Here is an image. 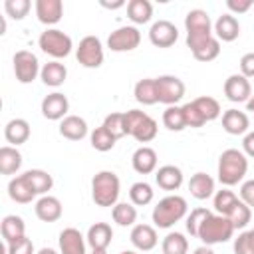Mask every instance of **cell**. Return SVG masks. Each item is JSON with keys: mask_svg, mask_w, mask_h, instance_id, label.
<instances>
[{"mask_svg": "<svg viewBox=\"0 0 254 254\" xmlns=\"http://www.w3.org/2000/svg\"><path fill=\"white\" fill-rule=\"evenodd\" d=\"M185 30H187V46L192 54L214 38L210 16L200 8H194L185 16Z\"/></svg>", "mask_w": 254, "mask_h": 254, "instance_id": "cell-1", "label": "cell"}, {"mask_svg": "<svg viewBox=\"0 0 254 254\" xmlns=\"http://www.w3.org/2000/svg\"><path fill=\"white\" fill-rule=\"evenodd\" d=\"M246 171H248V159H246V155L242 151H238V149H226V151L220 153V157H218V169H216V175H218L220 185H224V187L238 185L246 177Z\"/></svg>", "mask_w": 254, "mask_h": 254, "instance_id": "cell-2", "label": "cell"}, {"mask_svg": "<svg viewBox=\"0 0 254 254\" xmlns=\"http://www.w3.org/2000/svg\"><path fill=\"white\" fill-rule=\"evenodd\" d=\"M119 190H121V183L119 177L113 171H99L93 175L91 179V198L97 206L107 208V206H115L117 198H119Z\"/></svg>", "mask_w": 254, "mask_h": 254, "instance_id": "cell-3", "label": "cell"}, {"mask_svg": "<svg viewBox=\"0 0 254 254\" xmlns=\"http://www.w3.org/2000/svg\"><path fill=\"white\" fill-rule=\"evenodd\" d=\"M234 234V226L230 222V218L222 216V214H214L208 212V216L200 222L196 238L204 244V246H214V244H222L228 242Z\"/></svg>", "mask_w": 254, "mask_h": 254, "instance_id": "cell-4", "label": "cell"}, {"mask_svg": "<svg viewBox=\"0 0 254 254\" xmlns=\"http://www.w3.org/2000/svg\"><path fill=\"white\" fill-rule=\"evenodd\" d=\"M187 210H189V204L183 196L169 194L155 204L151 216H153V222L157 228H171L187 216Z\"/></svg>", "mask_w": 254, "mask_h": 254, "instance_id": "cell-5", "label": "cell"}, {"mask_svg": "<svg viewBox=\"0 0 254 254\" xmlns=\"http://www.w3.org/2000/svg\"><path fill=\"white\" fill-rule=\"evenodd\" d=\"M125 131L139 143H149L157 137L159 127H157V121L151 115H147L145 111L129 109V111H125Z\"/></svg>", "mask_w": 254, "mask_h": 254, "instance_id": "cell-6", "label": "cell"}, {"mask_svg": "<svg viewBox=\"0 0 254 254\" xmlns=\"http://www.w3.org/2000/svg\"><path fill=\"white\" fill-rule=\"evenodd\" d=\"M38 46L44 54H48L60 62L62 58H67L71 54L73 42L65 32H62L58 28H46L38 38Z\"/></svg>", "mask_w": 254, "mask_h": 254, "instance_id": "cell-7", "label": "cell"}, {"mask_svg": "<svg viewBox=\"0 0 254 254\" xmlns=\"http://www.w3.org/2000/svg\"><path fill=\"white\" fill-rule=\"evenodd\" d=\"M75 58L77 62L87 67V69H95L103 64V44L97 36H85L79 40V46L75 48Z\"/></svg>", "mask_w": 254, "mask_h": 254, "instance_id": "cell-8", "label": "cell"}, {"mask_svg": "<svg viewBox=\"0 0 254 254\" xmlns=\"http://www.w3.org/2000/svg\"><path fill=\"white\" fill-rule=\"evenodd\" d=\"M12 64H14V75L20 83H32L42 71L38 56L32 54L30 50H18L12 58Z\"/></svg>", "mask_w": 254, "mask_h": 254, "instance_id": "cell-9", "label": "cell"}, {"mask_svg": "<svg viewBox=\"0 0 254 254\" xmlns=\"http://www.w3.org/2000/svg\"><path fill=\"white\" fill-rule=\"evenodd\" d=\"M155 83H157L159 103H165L167 107L177 105L183 99L185 89H187L183 79L177 75H159V77H155Z\"/></svg>", "mask_w": 254, "mask_h": 254, "instance_id": "cell-10", "label": "cell"}, {"mask_svg": "<svg viewBox=\"0 0 254 254\" xmlns=\"http://www.w3.org/2000/svg\"><path fill=\"white\" fill-rule=\"evenodd\" d=\"M141 44V32L137 26H121L113 30L107 38V48L111 52H133Z\"/></svg>", "mask_w": 254, "mask_h": 254, "instance_id": "cell-11", "label": "cell"}, {"mask_svg": "<svg viewBox=\"0 0 254 254\" xmlns=\"http://www.w3.org/2000/svg\"><path fill=\"white\" fill-rule=\"evenodd\" d=\"M224 95L232 103H246L252 97V85L242 73H232L224 81Z\"/></svg>", "mask_w": 254, "mask_h": 254, "instance_id": "cell-12", "label": "cell"}, {"mask_svg": "<svg viewBox=\"0 0 254 254\" xmlns=\"http://www.w3.org/2000/svg\"><path fill=\"white\" fill-rule=\"evenodd\" d=\"M179 40V30L169 20H157L149 28V42L155 48H171Z\"/></svg>", "mask_w": 254, "mask_h": 254, "instance_id": "cell-13", "label": "cell"}, {"mask_svg": "<svg viewBox=\"0 0 254 254\" xmlns=\"http://www.w3.org/2000/svg\"><path fill=\"white\" fill-rule=\"evenodd\" d=\"M67 111H69V101L60 91L48 93L42 99V115L50 121H62L64 117H67Z\"/></svg>", "mask_w": 254, "mask_h": 254, "instance_id": "cell-14", "label": "cell"}, {"mask_svg": "<svg viewBox=\"0 0 254 254\" xmlns=\"http://www.w3.org/2000/svg\"><path fill=\"white\" fill-rule=\"evenodd\" d=\"M60 254H87L85 246H87V240L85 236L73 228V226H67L60 232Z\"/></svg>", "mask_w": 254, "mask_h": 254, "instance_id": "cell-15", "label": "cell"}, {"mask_svg": "<svg viewBox=\"0 0 254 254\" xmlns=\"http://www.w3.org/2000/svg\"><path fill=\"white\" fill-rule=\"evenodd\" d=\"M36 216L42 220V222H56L62 218L64 214V206L60 202L58 196H52V194H44L36 200Z\"/></svg>", "mask_w": 254, "mask_h": 254, "instance_id": "cell-16", "label": "cell"}, {"mask_svg": "<svg viewBox=\"0 0 254 254\" xmlns=\"http://www.w3.org/2000/svg\"><path fill=\"white\" fill-rule=\"evenodd\" d=\"M129 238H131V244L137 250H141V252H149V250H153L159 244L157 230L151 224H135L131 228Z\"/></svg>", "mask_w": 254, "mask_h": 254, "instance_id": "cell-17", "label": "cell"}, {"mask_svg": "<svg viewBox=\"0 0 254 254\" xmlns=\"http://www.w3.org/2000/svg\"><path fill=\"white\" fill-rule=\"evenodd\" d=\"M85 240L91 250H107L113 240V228L107 222H95L87 228Z\"/></svg>", "mask_w": 254, "mask_h": 254, "instance_id": "cell-18", "label": "cell"}, {"mask_svg": "<svg viewBox=\"0 0 254 254\" xmlns=\"http://www.w3.org/2000/svg\"><path fill=\"white\" fill-rule=\"evenodd\" d=\"M212 32L218 42H234L240 36V24L232 14H220L212 24Z\"/></svg>", "mask_w": 254, "mask_h": 254, "instance_id": "cell-19", "label": "cell"}, {"mask_svg": "<svg viewBox=\"0 0 254 254\" xmlns=\"http://www.w3.org/2000/svg\"><path fill=\"white\" fill-rule=\"evenodd\" d=\"M89 133V127H87V121L79 115H67L60 121V135L64 139H69V141H81L83 137H87Z\"/></svg>", "mask_w": 254, "mask_h": 254, "instance_id": "cell-20", "label": "cell"}, {"mask_svg": "<svg viewBox=\"0 0 254 254\" xmlns=\"http://www.w3.org/2000/svg\"><path fill=\"white\" fill-rule=\"evenodd\" d=\"M185 181V175L175 165H163L155 171V183L163 190H179Z\"/></svg>", "mask_w": 254, "mask_h": 254, "instance_id": "cell-21", "label": "cell"}, {"mask_svg": "<svg viewBox=\"0 0 254 254\" xmlns=\"http://www.w3.org/2000/svg\"><path fill=\"white\" fill-rule=\"evenodd\" d=\"M36 16L42 24L54 26L64 16V2L62 0H36Z\"/></svg>", "mask_w": 254, "mask_h": 254, "instance_id": "cell-22", "label": "cell"}, {"mask_svg": "<svg viewBox=\"0 0 254 254\" xmlns=\"http://www.w3.org/2000/svg\"><path fill=\"white\" fill-rule=\"evenodd\" d=\"M250 127V119L244 111L238 109H226L222 113V129L228 135H246Z\"/></svg>", "mask_w": 254, "mask_h": 254, "instance_id": "cell-23", "label": "cell"}, {"mask_svg": "<svg viewBox=\"0 0 254 254\" xmlns=\"http://www.w3.org/2000/svg\"><path fill=\"white\" fill-rule=\"evenodd\" d=\"M131 165H133L135 173H139V175H151V173H155L157 171V151L151 149V147H147V145L139 147L133 153V157H131Z\"/></svg>", "mask_w": 254, "mask_h": 254, "instance_id": "cell-24", "label": "cell"}, {"mask_svg": "<svg viewBox=\"0 0 254 254\" xmlns=\"http://www.w3.org/2000/svg\"><path fill=\"white\" fill-rule=\"evenodd\" d=\"M8 196L14 202H18V204H28V202L34 200L36 192L30 187V183H28V179H26L24 173L18 175V177H14V179H10V183H8Z\"/></svg>", "mask_w": 254, "mask_h": 254, "instance_id": "cell-25", "label": "cell"}, {"mask_svg": "<svg viewBox=\"0 0 254 254\" xmlns=\"http://www.w3.org/2000/svg\"><path fill=\"white\" fill-rule=\"evenodd\" d=\"M4 137L12 147H18V145L26 143L30 139V123L22 117L10 119L4 127Z\"/></svg>", "mask_w": 254, "mask_h": 254, "instance_id": "cell-26", "label": "cell"}, {"mask_svg": "<svg viewBox=\"0 0 254 254\" xmlns=\"http://www.w3.org/2000/svg\"><path fill=\"white\" fill-rule=\"evenodd\" d=\"M67 77V67L58 62V60H52L48 64L42 65V71H40V79L44 81V85L48 87H60Z\"/></svg>", "mask_w": 254, "mask_h": 254, "instance_id": "cell-27", "label": "cell"}, {"mask_svg": "<svg viewBox=\"0 0 254 254\" xmlns=\"http://www.w3.org/2000/svg\"><path fill=\"white\" fill-rule=\"evenodd\" d=\"M189 190L196 200H204L214 194V179L206 173H194L189 181Z\"/></svg>", "mask_w": 254, "mask_h": 254, "instance_id": "cell-28", "label": "cell"}, {"mask_svg": "<svg viewBox=\"0 0 254 254\" xmlns=\"http://www.w3.org/2000/svg\"><path fill=\"white\" fill-rule=\"evenodd\" d=\"M0 230H2V238H4L6 244H12V242H16V240L26 236V224L16 214L4 216L2 222H0Z\"/></svg>", "mask_w": 254, "mask_h": 254, "instance_id": "cell-29", "label": "cell"}, {"mask_svg": "<svg viewBox=\"0 0 254 254\" xmlns=\"http://www.w3.org/2000/svg\"><path fill=\"white\" fill-rule=\"evenodd\" d=\"M133 95L141 105H155L159 103V95H157V83L155 77H143L135 83L133 87Z\"/></svg>", "mask_w": 254, "mask_h": 254, "instance_id": "cell-30", "label": "cell"}, {"mask_svg": "<svg viewBox=\"0 0 254 254\" xmlns=\"http://www.w3.org/2000/svg\"><path fill=\"white\" fill-rule=\"evenodd\" d=\"M20 167H22V153L12 145H4L0 149V173L14 175L20 171Z\"/></svg>", "mask_w": 254, "mask_h": 254, "instance_id": "cell-31", "label": "cell"}, {"mask_svg": "<svg viewBox=\"0 0 254 254\" xmlns=\"http://www.w3.org/2000/svg\"><path fill=\"white\" fill-rule=\"evenodd\" d=\"M24 175H26L30 187L34 189L36 196H38V194H42V196L48 194V190H52V187H54V179H52V175H50L48 171H42V169H30V171H26Z\"/></svg>", "mask_w": 254, "mask_h": 254, "instance_id": "cell-32", "label": "cell"}, {"mask_svg": "<svg viewBox=\"0 0 254 254\" xmlns=\"http://www.w3.org/2000/svg\"><path fill=\"white\" fill-rule=\"evenodd\" d=\"M153 16V4L149 0H131L127 2V18L133 24H147Z\"/></svg>", "mask_w": 254, "mask_h": 254, "instance_id": "cell-33", "label": "cell"}, {"mask_svg": "<svg viewBox=\"0 0 254 254\" xmlns=\"http://www.w3.org/2000/svg\"><path fill=\"white\" fill-rule=\"evenodd\" d=\"M111 216H113V222H117L119 226H135L137 208L133 202H117L111 208Z\"/></svg>", "mask_w": 254, "mask_h": 254, "instance_id": "cell-34", "label": "cell"}, {"mask_svg": "<svg viewBox=\"0 0 254 254\" xmlns=\"http://www.w3.org/2000/svg\"><path fill=\"white\" fill-rule=\"evenodd\" d=\"M238 202H240V198L232 190H228V189H222V190L214 192V210H216V214L228 216L236 208Z\"/></svg>", "mask_w": 254, "mask_h": 254, "instance_id": "cell-35", "label": "cell"}, {"mask_svg": "<svg viewBox=\"0 0 254 254\" xmlns=\"http://www.w3.org/2000/svg\"><path fill=\"white\" fill-rule=\"evenodd\" d=\"M163 254H187L189 252V240L181 232H169L161 242Z\"/></svg>", "mask_w": 254, "mask_h": 254, "instance_id": "cell-36", "label": "cell"}, {"mask_svg": "<svg viewBox=\"0 0 254 254\" xmlns=\"http://www.w3.org/2000/svg\"><path fill=\"white\" fill-rule=\"evenodd\" d=\"M192 103L196 105V109L200 111V115L204 117L206 123L218 119L220 113H222V111H220V103H218L214 97H210V95H200V97L192 99Z\"/></svg>", "mask_w": 254, "mask_h": 254, "instance_id": "cell-37", "label": "cell"}, {"mask_svg": "<svg viewBox=\"0 0 254 254\" xmlns=\"http://www.w3.org/2000/svg\"><path fill=\"white\" fill-rule=\"evenodd\" d=\"M155 196V190L149 183L145 181H139V183H133L131 189H129V198L135 206H147Z\"/></svg>", "mask_w": 254, "mask_h": 254, "instance_id": "cell-38", "label": "cell"}, {"mask_svg": "<svg viewBox=\"0 0 254 254\" xmlns=\"http://www.w3.org/2000/svg\"><path fill=\"white\" fill-rule=\"evenodd\" d=\"M163 125L169 131H183L187 129V121H185V113H183V105H169L163 111Z\"/></svg>", "mask_w": 254, "mask_h": 254, "instance_id": "cell-39", "label": "cell"}, {"mask_svg": "<svg viewBox=\"0 0 254 254\" xmlns=\"http://www.w3.org/2000/svg\"><path fill=\"white\" fill-rule=\"evenodd\" d=\"M89 141H91V147H93L95 151H99V153L111 151V149L115 147V143H117V139H115L103 125H101V127H95V129L91 131Z\"/></svg>", "mask_w": 254, "mask_h": 254, "instance_id": "cell-40", "label": "cell"}, {"mask_svg": "<svg viewBox=\"0 0 254 254\" xmlns=\"http://www.w3.org/2000/svg\"><path fill=\"white\" fill-rule=\"evenodd\" d=\"M103 127H105L115 139L125 137V135H127V131H125V113L113 111V113L105 115V119H103Z\"/></svg>", "mask_w": 254, "mask_h": 254, "instance_id": "cell-41", "label": "cell"}, {"mask_svg": "<svg viewBox=\"0 0 254 254\" xmlns=\"http://www.w3.org/2000/svg\"><path fill=\"white\" fill-rule=\"evenodd\" d=\"M226 218H230L234 230H240V228H246V226H248V222H250V218H252V210H250L248 204H244V202L240 200V202L236 204V208H234Z\"/></svg>", "mask_w": 254, "mask_h": 254, "instance_id": "cell-42", "label": "cell"}, {"mask_svg": "<svg viewBox=\"0 0 254 254\" xmlns=\"http://www.w3.org/2000/svg\"><path fill=\"white\" fill-rule=\"evenodd\" d=\"M30 8H32L30 0H6L4 2V12L14 20H24Z\"/></svg>", "mask_w": 254, "mask_h": 254, "instance_id": "cell-43", "label": "cell"}, {"mask_svg": "<svg viewBox=\"0 0 254 254\" xmlns=\"http://www.w3.org/2000/svg\"><path fill=\"white\" fill-rule=\"evenodd\" d=\"M234 254H254V228L244 230L234 238Z\"/></svg>", "mask_w": 254, "mask_h": 254, "instance_id": "cell-44", "label": "cell"}, {"mask_svg": "<svg viewBox=\"0 0 254 254\" xmlns=\"http://www.w3.org/2000/svg\"><path fill=\"white\" fill-rule=\"evenodd\" d=\"M183 113H185L187 127L198 129V127H202V125L206 123V121H204V117L200 115V111L196 109V105H194L192 101H189V103H185V105H183Z\"/></svg>", "mask_w": 254, "mask_h": 254, "instance_id": "cell-45", "label": "cell"}, {"mask_svg": "<svg viewBox=\"0 0 254 254\" xmlns=\"http://www.w3.org/2000/svg\"><path fill=\"white\" fill-rule=\"evenodd\" d=\"M208 208H194V210H190V214L187 216V232L190 234V236H194L196 238V232H198V226H200V222L208 216Z\"/></svg>", "mask_w": 254, "mask_h": 254, "instance_id": "cell-46", "label": "cell"}, {"mask_svg": "<svg viewBox=\"0 0 254 254\" xmlns=\"http://www.w3.org/2000/svg\"><path fill=\"white\" fill-rule=\"evenodd\" d=\"M8 254H34V242L24 236L12 244H8Z\"/></svg>", "mask_w": 254, "mask_h": 254, "instance_id": "cell-47", "label": "cell"}, {"mask_svg": "<svg viewBox=\"0 0 254 254\" xmlns=\"http://www.w3.org/2000/svg\"><path fill=\"white\" fill-rule=\"evenodd\" d=\"M240 200H242L244 204H248L250 208L254 206V179L244 181V183L240 185Z\"/></svg>", "mask_w": 254, "mask_h": 254, "instance_id": "cell-48", "label": "cell"}, {"mask_svg": "<svg viewBox=\"0 0 254 254\" xmlns=\"http://www.w3.org/2000/svg\"><path fill=\"white\" fill-rule=\"evenodd\" d=\"M240 73L244 77H254V52H248L240 58Z\"/></svg>", "mask_w": 254, "mask_h": 254, "instance_id": "cell-49", "label": "cell"}, {"mask_svg": "<svg viewBox=\"0 0 254 254\" xmlns=\"http://www.w3.org/2000/svg\"><path fill=\"white\" fill-rule=\"evenodd\" d=\"M252 6H254L252 0H226V8L232 12V16H234V14H244V12H248Z\"/></svg>", "mask_w": 254, "mask_h": 254, "instance_id": "cell-50", "label": "cell"}, {"mask_svg": "<svg viewBox=\"0 0 254 254\" xmlns=\"http://www.w3.org/2000/svg\"><path fill=\"white\" fill-rule=\"evenodd\" d=\"M242 153L254 159V131H248L242 139Z\"/></svg>", "mask_w": 254, "mask_h": 254, "instance_id": "cell-51", "label": "cell"}, {"mask_svg": "<svg viewBox=\"0 0 254 254\" xmlns=\"http://www.w3.org/2000/svg\"><path fill=\"white\" fill-rule=\"evenodd\" d=\"M103 8H109V10H117V8H123L125 2L123 0H117V2H101Z\"/></svg>", "mask_w": 254, "mask_h": 254, "instance_id": "cell-52", "label": "cell"}, {"mask_svg": "<svg viewBox=\"0 0 254 254\" xmlns=\"http://www.w3.org/2000/svg\"><path fill=\"white\" fill-rule=\"evenodd\" d=\"M192 254H214V250H212L210 246H204V244H202V246L194 248V252H192Z\"/></svg>", "mask_w": 254, "mask_h": 254, "instance_id": "cell-53", "label": "cell"}, {"mask_svg": "<svg viewBox=\"0 0 254 254\" xmlns=\"http://www.w3.org/2000/svg\"><path fill=\"white\" fill-rule=\"evenodd\" d=\"M246 111H250V113L254 115V95H252V97L246 101Z\"/></svg>", "mask_w": 254, "mask_h": 254, "instance_id": "cell-54", "label": "cell"}, {"mask_svg": "<svg viewBox=\"0 0 254 254\" xmlns=\"http://www.w3.org/2000/svg\"><path fill=\"white\" fill-rule=\"evenodd\" d=\"M38 254H60V252H56L54 248H42V250H38Z\"/></svg>", "mask_w": 254, "mask_h": 254, "instance_id": "cell-55", "label": "cell"}, {"mask_svg": "<svg viewBox=\"0 0 254 254\" xmlns=\"http://www.w3.org/2000/svg\"><path fill=\"white\" fill-rule=\"evenodd\" d=\"M91 254H107V250H91Z\"/></svg>", "mask_w": 254, "mask_h": 254, "instance_id": "cell-56", "label": "cell"}, {"mask_svg": "<svg viewBox=\"0 0 254 254\" xmlns=\"http://www.w3.org/2000/svg\"><path fill=\"white\" fill-rule=\"evenodd\" d=\"M119 254H137L135 250H123V252H119Z\"/></svg>", "mask_w": 254, "mask_h": 254, "instance_id": "cell-57", "label": "cell"}]
</instances>
